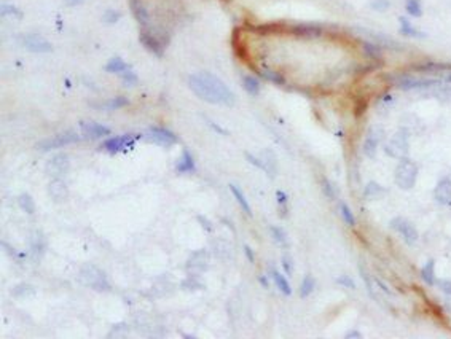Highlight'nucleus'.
<instances>
[{"label":"nucleus","instance_id":"obj_56","mask_svg":"<svg viewBox=\"0 0 451 339\" xmlns=\"http://www.w3.org/2000/svg\"><path fill=\"white\" fill-rule=\"evenodd\" d=\"M446 81H448V83H451V72L448 74V77H446Z\"/></svg>","mask_w":451,"mask_h":339},{"label":"nucleus","instance_id":"obj_43","mask_svg":"<svg viewBox=\"0 0 451 339\" xmlns=\"http://www.w3.org/2000/svg\"><path fill=\"white\" fill-rule=\"evenodd\" d=\"M364 51H365V54L368 58H372V59H381V51H379V48L376 46V45H373V43H364Z\"/></svg>","mask_w":451,"mask_h":339},{"label":"nucleus","instance_id":"obj_17","mask_svg":"<svg viewBox=\"0 0 451 339\" xmlns=\"http://www.w3.org/2000/svg\"><path fill=\"white\" fill-rule=\"evenodd\" d=\"M381 131H378L376 128L375 129H370L368 131V135L365 137L364 140V145H362V150H364V155L368 156V158H373L376 150H378V145L381 142Z\"/></svg>","mask_w":451,"mask_h":339},{"label":"nucleus","instance_id":"obj_42","mask_svg":"<svg viewBox=\"0 0 451 339\" xmlns=\"http://www.w3.org/2000/svg\"><path fill=\"white\" fill-rule=\"evenodd\" d=\"M262 75L268 80V81H271V83H275V85H284L285 83V80H284V77L282 75H279L278 72H273V70H265V72H262Z\"/></svg>","mask_w":451,"mask_h":339},{"label":"nucleus","instance_id":"obj_29","mask_svg":"<svg viewBox=\"0 0 451 339\" xmlns=\"http://www.w3.org/2000/svg\"><path fill=\"white\" fill-rule=\"evenodd\" d=\"M385 195H386V189L376 182H368L365 189H364V196L367 199H378V198L385 196Z\"/></svg>","mask_w":451,"mask_h":339},{"label":"nucleus","instance_id":"obj_53","mask_svg":"<svg viewBox=\"0 0 451 339\" xmlns=\"http://www.w3.org/2000/svg\"><path fill=\"white\" fill-rule=\"evenodd\" d=\"M269 276H260L258 277V280H260V283L263 285V288H269V280H268Z\"/></svg>","mask_w":451,"mask_h":339},{"label":"nucleus","instance_id":"obj_27","mask_svg":"<svg viewBox=\"0 0 451 339\" xmlns=\"http://www.w3.org/2000/svg\"><path fill=\"white\" fill-rule=\"evenodd\" d=\"M131 69V65L128 62H125L121 58H112L110 61H108L104 67V70L108 72V74H115V75H121L123 72H126Z\"/></svg>","mask_w":451,"mask_h":339},{"label":"nucleus","instance_id":"obj_24","mask_svg":"<svg viewBox=\"0 0 451 339\" xmlns=\"http://www.w3.org/2000/svg\"><path fill=\"white\" fill-rule=\"evenodd\" d=\"M419 276L422 279V282L426 283V285L429 287H434L437 285V276H435V261L434 260H429L426 261V264L421 268L419 271Z\"/></svg>","mask_w":451,"mask_h":339},{"label":"nucleus","instance_id":"obj_26","mask_svg":"<svg viewBox=\"0 0 451 339\" xmlns=\"http://www.w3.org/2000/svg\"><path fill=\"white\" fill-rule=\"evenodd\" d=\"M359 274H360V277H362V280H364V283L367 285V292H368V295H370L375 301H378L379 298H378V285H376V282H375V279L370 276V273H368V271L362 266V264H359Z\"/></svg>","mask_w":451,"mask_h":339},{"label":"nucleus","instance_id":"obj_21","mask_svg":"<svg viewBox=\"0 0 451 339\" xmlns=\"http://www.w3.org/2000/svg\"><path fill=\"white\" fill-rule=\"evenodd\" d=\"M269 277L273 279V282H275V285H276V288L282 293V295H285V296H290L292 295V287H290V283H289V280H287V277L285 276H282L279 271H276V269H269Z\"/></svg>","mask_w":451,"mask_h":339},{"label":"nucleus","instance_id":"obj_38","mask_svg":"<svg viewBox=\"0 0 451 339\" xmlns=\"http://www.w3.org/2000/svg\"><path fill=\"white\" fill-rule=\"evenodd\" d=\"M120 18H121V13L117 11V10H112V8L105 10L104 15H102V21L105 24H115V22H118Z\"/></svg>","mask_w":451,"mask_h":339},{"label":"nucleus","instance_id":"obj_16","mask_svg":"<svg viewBox=\"0 0 451 339\" xmlns=\"http://www.w3.org/2000/svg\"><path fill=\"white\" fill-rule=\"evenodd\" d=\"M80 129L86 137H104V135H110V129L104 125L96 123V121H80Z\"/></svg>","mask_w":451,"mask_h":339},{"label":"nucleus","instance_id":"obj_46","mask_svg":"<svg viewBox=\"0 0 451 339\" xmlns=\"http://www.w3.org/2000/svg\"><path fill=\"white\" fill-rule=\"evenodd\" d=\"M370 7L375 11H381L382 13V11H386L391 7V2H389V0H372Z\"/></svg>","mask_w":451,"mask_h":339},{"label":"nucleus","instance_id":"obj_39","mask_svg":"<svg viewBox=\"0 0 451 339\" xmlns=\"http://www.w3.org/2000/svg\"><path fill=\"white\" fill-rule=\"evenodd\" d=\"M0 15H2V16H16V18H21V16H22V13H21L19 8H16L15 5L4 4L2 7H0Z\"/></svg>","mask_w":451,"mask_h":339},{"label":"nucleus","instance_id":"obj_7","mask_svg":"<svg viewBox=\"0 0 451 339\" xmlns=\"http://www.w3.org/2000/svg\"><path fill=\"white\" fill-rule=\"evenodd\" d=\"M141 137L139 134H123V135H117V137H110L107 139L104 143H102V150L108 152V153H120V152H125V150H129V148L134 145V142L138 140Z\"/></svg>","mask_w":451,"mask_h":339},{"label":"nucleus","instance_id":"obj_19","mask_svg":"<svg viewBox=\"0 0 451 339\" xmlns=\"http://www.w3.org/2000/svg\"><path fill=\"white\" fill-rule=\"evenodd\" d=\"M292 34L303 38H314V37H321L322 27L318 24H297L292 27Z\"/></svg>","mask_w":451,"mask_h":339},{"label":"nucleus","instance_id":"obj_15","mask_svg":"<svg viewBox=\"0 0 451 339\" xmlns=\"http://www.w3.org/2000/svg\"><path fill=\"white\" fill-rule=\"evenodd\" d=\"M47 191H48V196L51 198V201H54V202H64V201H67V198H69V188H67V183L61 177L51 179L47 186Z\"/></svg>","mask_w":451,"mask_h":339},{"label":"nucleus","instance_id":"obj_45","mask_svg":"<svg viewBox=\"0 0 451 339\" xmlns=\"http://www.w3.org/2000/svg\"><path fill=\"white\" fill-rule=\"evenodd\" d=\"M276 199H278V204H279V207H281V215L282 216H285L287 213V202H289V198H287V195L282 191V189H278L276 191Z\"/></svg>","mask_w":451,"mask_h":339},{"label":"nucleus","instance_id":"obj_8","mask_svg":"<svg viewBox=\"0 0 451 339\" xmlns=\"http://www.w3.org/2000/svg\"><path fill=\"white\" fill-rule=\"evenodd\" d=\"M78 140H80V135L77 132H74V131H65V132H61L58 135H54V137H51V139L42 140L37 147H38V150L48 152V150H53V148H61V147H65V145L77 143Z\"/></svg>","mask_w":451,"mask_h":339},{"label":"nucleus","instance_id":"obj_13","mask_svg":"<svg viewBox=\"0 0 451 339\" xmlns=\"http://www.w3.org/2000/svg\"><path fill=\"white\" fill-rule=\"evenodd\" d=\"M22 43L32 53H51L53 51V45L45 37L38 35V34H27L22 38Z\"/></svg>","mask_w":451,"mask_h":339},{"label":"nucleus","instance_id":"obj_22","mask_svg":"<svg viewBox=\"0 0 451 339\" xmlns=\"http://www.w3.org/2000/svg\"><path fill=\"white\" fill-rule=\"evenodd\" d=\"M263 159V164H265V174L268 175V177L275 179L278 175V158L276 155L273 153L271 150H265L260 156Z\"/></svg>","mask_w":451,"mask_h":339},{"label":"nucleus","instance_id":"obj_47","mask_svg":"<svg viewBox=\"0 0 451 339\" xmlns=\"http://www.w3.org/2000/svg\"><path fill=\"white\" fill-rule=\"evenodd\" d=\"M245 159H247L252 166H255L257 169H260V171H265V164H263V159L262 158H257V156H254L252 153H245Z\"/></svg>","mask_w":451,"mask_h":339},{"label":"nucleus","instance_id":"obj_23","mask_svg":"<svg viewBox=\"0 0 451 339\" xmlns=\"http://www.w3.org/2000/svg\"><path fill=\"white\" fill-rule=\"evenodd\" d=\"M175 169H177V172H179V174H191V172H195V169H196L195 159H193V156H191V153L188 150H184L182 152V156L179 158V161H177Z\"/></svg>","mask_w":451,"mask_h":339},{"label":"nucleus","instance_id":"obj_55","mask_svg":"<svg viewBox=\"0 0 451 339\" xmlns=\"http://www.w3.org/2000/svg\"><path fill=\"white\" fill-rule=\"evenodd\" d=\"M209 125H211V126H212V128H214V129L217 131V132H222V134H225V135L228 134V132H227L225 129H222L220 126H217V125H214V123H212V121H209Z\"/></svg>","mask_w":451,"mask_h":339},{"label":"nucleus","instance_id":"obj_20","mask_svg":"<svg viewBox=\"0 0 451 339\" xmlns=\"http://www.w3.org/2000/svg\"><path fill=\"white\" fill-rule=\"evenodd\" d=\"M129 2V8L132 11V15L141 26H147L148 24V11L145 8V5L142 4V0H128Z\"/></svg>","mask_w":451,"mask_h":339},{"label":"nucleus","instance_id":"obj_9","mask_svg":"<svg viewBox=\"0 0 451 339\" xmlns=\"http://www.w3.org/2000/svg\"><path fill=\"white\" fill-rule=\"evenodd\" d=\"M209 260L211 255L206 250H196L191 253L190 258L187 260V271L191 274V277L206 273L209 268Z\"/></svg>","mask_w":451,"mask_h":339},{"label":"nucleus","instance_id":"obj_6","mask_svg":"<svg viewBox=\"0 0 451 339\" xmlns=\"http://www.w3.org/2000/svg\"><path fill=\"white\" fill-rule=\"evenodd\" d=\"M389 226L403 239L405 244H408V246H415V244L418 242V239H419L416 228L408 220L402 219V216H395V219H392L389 222Z\"/></svg>","mask_w":451,"mask_h":339},{"label":"nucleus","instance_id":"obj_30","mask_svg":"<svg viewBox=\"0 0 451 339\" xmlns=\"http://www.w3.org/2000/svg\"><path fill=\"white\" fill-rule=\"evenodd\" d=\"M242 88L247 91V94H251V96H258V94H260V81H258L255 77L244 75L242 77Z\"/></svg>","mask_w":451,"mask_h":339},{"label":"nucleus","instance_id":"obj_36","mask_svg":"<svg viewBox=\"0 0 451 339\" xmlns=\"http://www.w3.org/2000/svg\"><path fill=\"white\" fill-rule=\"evenodd\" d=\"M128 104H129V101H128L126 98L118 96V98H112V99L105 101V102L101 105V108H104V110H108V112H112V110H117V108L126 107Z\"/></svg>","mask_w":451,"mask_h":339},{"label":"nucleus","instance_id":"obj_3","mask_svg":"<svg viewBox=\"0 0 451 339\" xmlns=\"http://www.w3.org/2000/svg\"><path fill=\"white\" fill-rule=\"evenodd\" d=\"M80 282L83 285L96 290V292H108L110 290V283L107 280V276L104 271H101L98 266L94 264H86L81 268L80 276H78Z\"/></svg>","mask_w":451,"mask_h":339},{"label":"nucleus","instance_id":"obj_51","mask_svg":"<svg viewBox=\"0 0 451 339\" xmlns=\"http://www.w3.org/2000/svg\"><path fill=\"white\" fill-rule=\"evenodd\" d=\"M345 339H362V333L359 330H349L346 331Z\"/></svg>","mask_w":451,"mask_h":339},{"label":"nucleus","instance_id":"obj_33","mask_svg":"<svg viewBox=\"0 0 451 339\" xmlns=\"http://www.w3.org/2000/svg\"><path fill=\"white\" fill-rule=\"evenodd\" d=\"M18 206L21 207L22 212L29 213V215H32L35 212V202H34L32 196L27 195V193L19 195V198H18Z\"/></svg>","mask_w":451,"mask_h":339},{"label":"nucleus","instance_id":"obj_5","mask_svg":"<svg viewBox=\"0 0 451 339\" xmlns=\"http://www.w3.org/2000/svg\"><path fill=\"white\" fill-rule=\"evenodd\" d=\"M408 148H410V134L407 129H400L394 134V137L386 143L385 153L391 158L400 159L408 156Z\"/></svg>","mask_w":451,"mask_h":339},{"label":"nucleus","instance_id":"obj_48","mask_svg":"<svg viewBox=\"0 0 451 339\" xmlns=\"http://www.w3.org/2000/svg\"><path fill=\"white\" fill-rule=\"evenodd\" d=\"M437 287H439L440 292H443L445 295L451 296V279H440V280H437Z\"/></svg>","mask_w":451,"mask_h":339},{"label":"nucleus","instance_id":"obj_54","mask_svg":"<svg viewBox=\"0 0 451 339\" xmlns=\"http://www.w3.org/2000/svg\"><path fill=\"white\" fill-rule=\"evenodd\" d=\"M85 0H65V5L67 7H77V5H81Z\"/></svg>","mask_w":451,"mask_h":339},{"label":"nucleus","instance_id":"obj_10","mask_svg":"<svg viewBox=\"0 0 451 339\" xmlns=\"http://www.w3.org/2000/svg\"><path fill=\"white\" fill-rule=\"evenodd\" d=\"M69 169H71V159H69V155H65V153L54 155L45 166L47 175H50V177H53V179L62 177V175L69 172Z\"/></svg>","mask_w":451,"mask_h":339},{"label":"nucleus","instance_id":"obj_44","mask_svg":"<svg viewBox=\"0 0 451 339\" xmlns=\"http://www.w3.org/2000/svg\"><path fill=\"white\" fill-rule=\"evenodd\" d=\"M322 191H324V195L329 198L330 201H333L336 198V191H335L332 182L327 180V179H322Z\"/></svg>","mask_w":451,"mask_h":339},{"label":"nucleus","instance_id":"obj_41","mask_svg":"<svg viewBox=\"0 0 451 339\" xmlns=\"http://www.w3.org/2000/svg\"><path fill=\"white\" fill-rule=\"evenodd\" d=\"M281 264H282V269H284V273H285L287 276H292V274H294L295 266H294V260H292V256H290V255H282Z\"/></svg>","mask_w":451,"mask_h":339},{"label":"nucleus","instance_id":"obj_4","mask_svg":"<svg viewBox=\"0 0 451 339\" xmlns=\"http://www.w3.org/2000/svg\"><path fill=\"white\" fill-rule=\"evenodd\" d=\"M391 83L399 88L402 91H412V89H424L431 86L442 85L440 80H434V78H418L413 75H395L391 78Z\"/></svg>","mask_w":451,"mask_h":339},{"label":"nucleus","instance_id":"obj_40","mask_svg":"<svg viewBox=\"0 0 451 339\" xmlns=\"http://www.w3.org/2000/svg\"><path fill=\"white\" fill-rule=\"evenodd\" d=\"M335 280H336L338 285H341V287H345V288H348V290H356V282H354L352 277L348 276V274H341V276H338Z\"/></svg>","mask_w":451,"mask_h":339},{"label":"nucleus","instance_id":"obj_25","mask_svg":"<svg viewBox=\"0 0 451 339\" xmlns=\"http://www.w3.org/2000/svg\"><path fill=\"white\" fill-rule=\"evenodd\" d=\"M399 22H400V29H399V32L403 35V37H410V38H426V34L424 32H421V31H418L416 27L410 22L407 18H403V16H400L399 18Z\"/></svg>","mask_w":451,"mask_h":339},{"label":"nucleus","instance_id":"obj_2","mask_svg":"<svg viewBox=\"0 0 451 339\" xmlns=\"http://www.w3.org/2000/svg\"><path fill=\"white\" fill-rule=\"evenodd\" d=\"M418 180V166L408 156L400 158L394 171V182L400 189H412Z\"/></svg>","mask_w":451,"mask_h":339},{"label":"nucleus","instance_id":"obj_12","mask_svg":"<svg viewBox=\"0 0 451 339\" xmlns=\"http://www.w3.org/2000/svg\"><path fill=\"white\" fill-rule=\"evenodd\" d=\"M139 40H141V43L150 51V53H153L155 56H158V58H161L163 54H165V42H163V40L160 38V37H156L152 31H148V29H142L141 31V35H139Z\"/></svg>","mask_w":451,"mask_h":339},{"label":"nucleus","instance_id":"obj_37","mask_svg":"<svg viewBox=\"0 0 451 339\" xmlns=\"http://www.w3.org/2000/svg\"><path fill=\"white\" fill-rule=\"evenodd\" d=\"M120 78H121V81H123V83H125L126 86H136V85H138V81H139L138 75H136V72H132V69H129V70H126V72H123V74L120 75Z\"/></svg>","mask_w":451,"mask_h":339},{"label":"nucleus","instance_id":"obj_11","mask_svg":"<svg viewBox=\"0 0 451 339\" xmlns=\"http://www.w3.org/2000/svg\"><path fill=\"white\" fill-rule=\"evenodd\" d=\"M145 137H147V140H150V142L155 143V145L168 147V148L172 147L177 142V135L172 131H169L166 128H160V126H152V128H150L147 131V134H145Z\"/></svg>","mask_w":451,"mask_h":339},{"label":"nucleus","instance_id":"obj_34","mask_svg":"<svg viewBox=\"0 0 451 339\" xmlns=\"http://www.w3.org/2000/svg\"><path fill=\"white\" fill-rule=\"evenodd\" d=\"M340 215L348 226H351V228L356 226V215H354V212L351 210V207L346 204V202H341L340 204Z\"/></svg>","mask_w":451,"mask_h":339},{"label":"nucleus","instance_id":"obj_50","mask_svg":"<svg viewBox=\"0 0 451 339\" xmlns=\"http://www.w3.org/2000/svg\"><path fill=\"white\" fill-rule=\"evenodd\" d=\"M435 96H439V99H451V86L440 88L439 94H435Z\"/></svg>","mask_w":451,"mask_h":339},{"label":"nucleus","instance_id":"obj_28","mask_svg":"<svg viewBox=\"0 0 451 339\" xmlns=\"http://www.w3.org/2000/svg\"><path fill=\"white\" fill-rule=\"evenodd\" d=\"M230 191H231V195L235 196L236 202L239 204V207L244 210V213H245V215H249V216H252V207H251V204H249V201L245 199L244 193L239 189V186L235 185V183H231V185H230Z\"/></svg>","mask_w":451,"mask_h":339},{"label":"nucleus","instance_id":"obj_52","mask_svg":"<svg viewBox=\"0 0 451 339\" xmlns=\"http://www.w3.org/2000/svg\"><path fill=\"white\" fill-rule=\"evenodd\" d=\"M244 253H245V256H247V260H249V263H255V255H254V250L249 247V246H244Z\"/></svg>","mask_w":451,"mask_h":339},{"label":"nucleus","instance_id":"obj_1","mask_svg":"<svg viewBox=\"0 0 451 339\" xmlns=\"http://www.w3.org/2000/svg\"><path fill=\"white\" fill-rule=\"evenodd\" d=\"M188 86L196 96L214 105H233L235 94L211 72H199L188 78Z\"/></svg>","mask_w":451,"mask_h":339},{"label":"nucleus","instance_id":"obj_35","mask_svg":"<svg viewBox=\"0 0 451 339\" xmlns=\"http://www.w3.org/2000/svg\"><path fill=\"white\" fill-rule=\"evenodd\" d=\"M405 11L412 18H421L422 16V4H421V0H405Z\"/></svg>","mask_w":451,"mask_h":339},{"label":"nucleus","instance_id":"obj_31","mask_svg":"<svg viewBox=\"0 0 451 339\" xmlns=\"http://www.w3.org/2000/svg\"><path fill=\"white\" fill-rule=\"evenodd\" d=\"M269 233L273 236V240H275L279 247H282V249L289 247V237H287V233L281 226H269Z\"/></svg>","mask_w":451,"mask_h":339},{"label":"nucleus","instance_id":"obj_18","mask_svg":"<svg viewBox=\"0 0 451 339\" xmlns=\"http://www.w3.org/2000/svg\"><path fill=\"white\" fill-rule=\"evenodd\" d=\"M413 70L419 74H439V72H451V64L448 62H422L413 65Z\"/></svg>","mask_w":451,"mask_h":339},{"label":"nucleus","instance_id":"obj_32","mask_svg":"<svg viewBox=\"0 0 451 339\" xmlns=\"http://www.w3.org/2000/svg\"><path fill=\"white\" fill-rule=\"evenodd\" d=\"M314 288H316V280H314V277L311 274H306L302 280V283H300V298H308Z\"/></svg>","mask_w":451,"mask_h":339},{"label":"nucleus","instance_id":"obj_49","mask_svg":"<svg viewBox=\"0 0 451 339\" xmlns=\"http://www.w3.org/2000/svg\"><path fill=\"white\" fill-rule=\"evenodd\" d=\"M375 282H376V285H378V288L382 292V293H386V295H392V290L386 285L385 282H382L381 279H378V277H375Z\"/></svg>","mask_w":451,"mask_h":339},{"label":"nucleus","instance_id":"obj_14","mask_svg":"<svg viewBox=\"0 0 451 339\" xmlns=\"http://www.w3.org/2000/svg\"><path fill=\"white\" fill-rule=\"evenodd\" d=\"M434 199L440 206H451V179L442 177L434 186Z\"/></svg>","mask_w":451,"mask_h":339}]
</instances>
